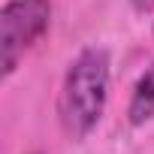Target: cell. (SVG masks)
I'll return each instance as SVG.
<instances>
[{
	"instance_id": "cell-3",
	"label": "cell",
	"mask_w": 154,
	"mask_h": 154,
	"mask_svg": "<svg viewBox=\"0 0 154 154\" xmlns=\"http://www.w3.org/2000/svg\"><path fill=\"white\" fill-rule=\"evenodd\" d=\"M127 115H130V124H136V127L154 121V66H148L139 75L133 97H130V106H127Z\"/></svg>"
},
{
	"instance_id": "cell-2",
	"label": "cell",
	"mask_w": 154,
	"mask_h": 154,
	"mask_svg": "<svg viewBox=\"0 0 154 154\" xmlns=\"http://www.w3.org/2000/svg\"><path fill=\"white\" fill-rule=\"evenodd\" d=\"M51 24L48 0H9L0 9V66L3 79L15 72L27 48H33Z\"/></svg>"
},
{
	"instance_id": "cell-1",
	"label": "cell",
	"mask_w": 154,
	"mask_h": 154,
	"mask_svg": "<svg viewBox=\"0 0 154 154\" xmlns=\"http://www.w3.org/2000/svg\"><path fill=\"white\" fill-rule=\"evenodd\" d=\"M109 100V51L85 48L63 75L57 118L69 139H85L103 118Z\"/></svg>"
},
{
	"instance_id": "cell-4",
	"label": "cell",
	"mask_w": 154,
	"mask_h": 154,
	"mask_svg": "<svg viewBox=\"0 0 154 154\" xmlns=\"http://www.w3.org/2000/svg\"><path fill=\"white\" fill-rule=\"evenodd\" d=\"M136 12H154V0H130Z\"/></svg>"
}]
</instances>
